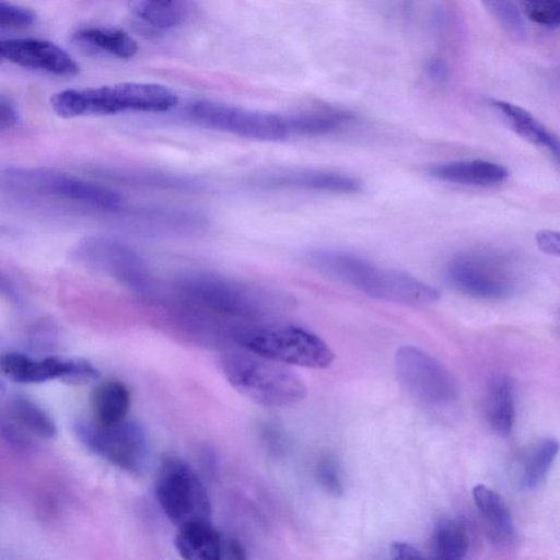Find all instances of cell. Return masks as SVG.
<instances>
[{"mask_svg": "<svg viewBox=\"0 0 560 560\" xmlns=\"http://www.w3.org/2000/svg\"><path fill=\"white\" fill-rule=\"evenodd\" d=\"M72 39L89 48L120 59L132 58L138 51L136 40L126 32L117 28H81L73 34Z\"/></svg>", "mask_w": 560, "mask_h": 560, "instance_id": "cell-22", "label": "cell"}, {"mask_svg": "<svg viewBox=\"0 0 560 560\" xmlns=\"http://www.w3.org/2000/svg\"><path fill=\"white\" fill-rule=\"evenodd\" d=\"M390 558L393 559H420L423 558L422 553L415 546L396 541L389 548Z\"/></svg>", "mask_w": 560, "mask_h": 560, "instance_id": "cell-35", "label": "cell"}, {"mask_svg": "<svg viewBox=\"0 0 560 560\" xmlns=\"http://www.w3.org/2000/svg\"><path fill=\"white\" fill-rule=\"evenodd\" d=\"M0 59L20 67L45 71L59 77H73L79 72L75 60L54 43L36 38L0 40Z\"/></svg>", "mask_w": 560, "mask_h": 560, "instance_id": "cell-14", "label": "cell"}, {"mask_svg": "<svg viewBox=\"0 0 560 560\" xmlns=\"http://www.w3.org/2000/svg\"><path fill=\"white\" fill-rule=\"evenodd\" d=\"M486 418L497 434L510 435L514 423V395L512 382L504 374L493 376L488 384Z\"/></svg>", "mask_w": 560, "mask_h": 560, "instance_id": "cell-19", "label": "cell"}, {"mask_svg": "<svg viewBox=\"0 0 560 560\" xmlns=\"http://www.w3.org/2000/svg\"><path fill=\"white\" fill-rule=\"evenodd\" d=\"M287 119L291 133L317 136L342 128L352 117L345 110L320 107L302 112Z\"/></svg>", "mask_w": 560, "mask_h": 560, "instance_id": "cell-24", "label": "cell"}, {"mask_svg": "<svg viewBox=\"0 0 560 560\" xmlns=\"http://www.w3.org/2000/svg\"><path fill=\"white\" fill-rule=\"evenodd\" d=\"M0 435L9 444L20 450H30L35 438L23 429L9 412H0Z\"/></svg>", "mask_w": 560, "mask_h": 560, "instance_id": "cell-30", "label": "cell"}, {"mask_svg": "<svg viewBox=\"0 0 560 560\" xmlns=\"http://www.w3.org/2000/svg\"><path fill=\"white\" fill-rule=\"evenodd\" d=\"M35 20L36 14L32 10L0 0V27L25 28Z\"/></svg>", "mask_w": 560, "mask_h": 560, "instance_id": "cell-31", "label": "cell"}, {"mask_svg": "<svg viewBox=\"0 0 560 560\" xmlns=\"http://www.w3.org/2000/svg\"><path fill=\"white\" fill-rule=\"evenodd\" d=\"M93 419L104 424H113L127 417L130 407V393L120 381L101 383L92 393Z\"/></svg>", "mask_w": 560, "mask_h": 560, "instance_id": "cell-21", "label": "cell"}, {"mask_svg": "<svg viewBox=\"0 0 560 560\" xmlns=\"http://www.w3.org/2000/svg\"><path fill=\"white\" fill-rule=\"evenodd\" d=\"M80 443L94 455L130 472L142 469L149 451L143 427L132 419L104 424L93 418L79 419L73 427Z\"/></svg>", "mask_w": 560, "mask_h": 560, "instance_id": "cell-7", "label": "cell"}, {"mask_svg": "<svg viewBox=\"0 0 560 560\" xmlns=\"http://www.w3.org/2000/svg\"><path fill=\"white\" fill-rule=\"evenodd\" d=\"M177 104L176 94L153 83L124 82L91 89H69L54 94L50 105L62 118L105 116L124 112L161 113Z\"/></svg>", "mask_w": 560, "mask_h": 560, "instance_id": "cell-2", "label": "cell"}, {"mask_svg": "<svg viewBox=\"0 0 560 560\" xmlns=\"http://www.w3.org/2000/svg\"><path fill=\"white\" fill-rule=\"evenodd\" d=\"M8 412L35 439L50 440L57 434V427L50 415L28 397L15 396Z\"/></svg>", "mask_w": 560, "mask_h": 560, "instance_id": "cell-26", "label": "cell"}, {"mask_svg": "<svg viewBox=\"0 0 560 560\" xmlns=\"http://www.w3.org/2000/svg\"><path fill=\"white\" fill-rule=\"evenodd\" d=\"M311 265L326 276L349 284L375 299L408 305L431 304L440 292L398 270L384 269L342 252L319 250L308 257Z\"/></svg>", "mask_w": 560, "mask_h": 560, "instance_id": "cell-1", "label": "cell"}, {"mask_svg": "<svg viewBox=\"0 0 560 560\" xmlns=\"http://www.w3.org/2000/svg\"><path fill=\"white\" fill-rule=\"evenodd\" d=\"M525 15L538 25L558 27L560 0H520Z\"/></svg>", "mask_w": 560, "mask_h": 560, "instance_id": "cell-29", "label": "cell"}, {"mask_svg": "<svg viewBox=\"0 0 560 560\" xmlns=\"http://www.w3.org/2000/svg\"><path fill=\"white\" fill-rule=\"evenodd\" d=\"M429 74L435 80H444L446 78V68L440 61H432L428 67Z\"/></svg>", "mask_w": 560, "mask_h": 560, "instance_id": "cell-38", "label": "cell"}, {"mask_svg": "<svg viewBox=\"0 0 560 560\" xmlns=\"http://www.w3.org/2000/svg\"><path fill=\"white\" fill-rule=\"evenodd\" d=\"M70 256L78 264L107 275L133 291L150 289L149 270L137 252L120 241L89 236L72 247Z\"/></svg>", "mask_w": 560, "mask_h": 560, "instance_id": "cell-11", "label": "cell"}, {"mask_svg": "<svg viewBox=\"0 0 560 560\" xmlns=\"http://www.w3.org/2000/svg\"><path fill=\"white\" fill-rule=\"evenodd\" d=\"M395 373L402 389L422 405L441 408L458 399L459 386L452 372L415 346L397 350Z\"/></svg>", "mask_w": 560, "mask_h": 560, "instance_id": "cell-9", "label": "cell"}, {"mask_svg": "<svg viewBox=\"0 0 560 560\" xmlns=\"http://www.w3.org/2000/svg\"><path fill=\"white\" fill-rule=\"evenodd\" d=\"M223 535L211 521L192 522L180 527L174 538V546L184 559H222Z\"/></svg>", "mask_w": 560, "mask_h": 560, "instance_id": "cell-16", "label": "cell"}, {"mask_svg": "<svg viewBox=\"0 0 560 560\" xmlns=\"http://www.w3.org/2000/svg\"><path fill=\"white\" fill-rule=\"evenodd\" d=\"M430 173L441 180L469 186H495L509 176L504 166L483 160L443 163L433 166Z\"/></svg>", "mask_w": 560, "mask_h": 560, "instance_id": "cell-17", "label": "cell"}, {"mask_svg": "<svg viewBox=\"0 0 560 560\" xmlns=\"http://www.w3.org/2000/svg\"><path fill=\"white\" fill-rule=\"evenodd\" d=\"M188 115L200 126L248 139L279 141L291 135L287 118L213 101L194 102Z\"/></svg>", "mask_w": 560, "mask_h": 560, "instance_id": "cell-10", "label": "cell"}, {"mask_svg": "<svg viewBox=\"0 0 560 560\" xmlns=\"http://www.w3.org/2000/svg\"><path fill=\"white\" fill-rule=\"evenodd\" d=\"M317 479L323 489L334 497L342 494L343 486L340 469L335 458L323 457L317 466Z\"/></svg>", "mask_w": 560, "mask_h": 560, "instance_id": "cell-32", "label": "cell"}, {"mask_svg": "<svg viewBox=\"0 0 560 560\" xmlns=\"http://www.w3.org/2000/svg\"><path fill=\"white\" fill-rule=\"evenodd\" d=\"M447 283L467 295L485 300H504L518 289L515 264L494 252L476 250L455 256L445 267Z\"/></svg>", "mask_w": 560, "mask_h": 560, "instance_id": "cell-5", "label": "cell"}, {"mask_svg": "<svg viewBox=\"0 0 560 560\" xmlns=\"http://www.w3.org/2000/svg\"><path fill=\"white\" fill-rule=\"evenodd\" d=\"M277 185L299 187L332 192H355L360 183L352 177L339 173L305 171L296 172L272 179Z\"/></svg>", "mask_w": 560, "mask_h": 560, "instance_id": "cell-25", "label": "cell"}, {"mask_svg": "<svg viewBox=\"0 0 560 560\" xmlns=\"http://www.w3.org/2000/svg\"><path fill=\"white\" fill-rule=\"evenodd\" d=\"M245 549L234 538L224 537L222 544V559H245Z\"/></svg>", "mask_w": 560, "mask_h": 560, "instance_id": "cell-36", "label": "cell"}, {"mask_svg": "<svg viewBox=\"0 0 560 560\" xmlns=\"http://www.w3.org/2000/svg\"><path fill=\"white\" fill-rule=\"evenodd\" d=\"M504 32L515 40L525 36L522 14L512 0H480Z\"/></svg>", "mask_w": 560, "mask_h": 560, "instance_id": "cell-28", "label": "cell"}, {"mask_svg": "<svg viewBox=\"0 0 560 560\" xmlns=\"http://www.w3.org/2000/svg\"><path fill=\"white\" fill-rule=\"evenodd\" d=\"M559 442L553 438L538 441L525 455L518 476L523 490H534L545 480L557 457Z\"/></svg>", "mask_w": 560, "mask_h": 560, "instance_id": "cell-23", "label": "cell"}, {"mask_svg": "<svg viewBox=\"0 0 560 560\" xmlns=\"http://www.w3.org/2000/svg\"><path fill=\"white\" fill-rule=\"evenodd\" d=\"M0 296L12 302H19L20 296L14 283L0 270Z\"/></svg>", "mask_w": 560, "mask_h": 560, "instance_id": "cell-37", "label": "cell"}, {"mask_svg": "<svg viewBox=\"0 0 560 560\" xmlns=\"http://www.w3.org/2000/svg\"><path fill=\"white\" fill-rule=\"evenodd\" d=\"M0 373L22 384L44 383L51 380L84 384L100 376L98 370L82 358L52 355L36 359L21 352L0 354Z\"/></svg>", "mask_w": 560, "mask_h": 560, "instance_id": "cell-12", "label": "cell"}, {"mask_svg": "<svg viewBox=\"0 0 560 560\" xmlns=\"http://www.w3.org/2000/svg\"><path fill=\"white\" fill-rule=\"evenodd\" d=\"M491 103L515 133L533 144L548 149L558 159L559 143L556 136L530 113L509 102L492 100Z\"/></svg>", "mask_w": 560, "mask_h": 560, "instance_id": "cell-18", "label": "cell"}, {"mask_svg": "<svg viewBox=\"0 0 560 560\" xmlns=\"http://www.w3.org/2000/svg\"><path fill=\"white\" fill-rule=\"evenodd\" d=\"M19 121L15 103L9 96L0 93V132L14 127Z\"/></svg>", "mask_w": 560, "mask_h": 560, "instance_id": "cell-33", "label": "cell"}, {"mask_svg": "<svg viewBox=\"0 0 560 560\" xmlns=\"http://www.w3.org/2000/svg\"><path fill=\"white\" fill-rule=\"evenodd\" d=\"M155 497L165 516L176 527L211 521L207 489L190 465L179 457L168 456L160 465Z\"/></svg>", "mask_w": 560, "mask_h": 560, "instance_id": "cell-6", "label": "cell"}, {"mask_svg": "<svg viewBox=\"0 0 560 560\" xmlns=\"http://www.w3.org/2000/svg\"><path fill=\"white\" fill-rule=\"evenodd\" d=\"M176 287L186 300L213 311L243 315L255 308L250 288L213 273H187Z\"/></svg>", "mask_w": 560, "mask_h": 560, "instance_id": "cell-13", "label": "cell"}, {"mask_svg": "<svg viewBox=\"0 0 560 560\" xmlns=\"http://www.w3.org/2000/svg\"><path fill=\"white\" fill-rule=\"evenodd\" d=\"M242 345L254 354L287 365L326 369L335 360L332 350L322 338L295 326L246 332Z\"/></svg>", "mask_w": 560, "mask_h": 560, "instance_id": "cell-8", "label": "cell"}, {"mask_svg": "<svg viewBox=\"0 0 560 560\" xmlns=\"http://www.w3.org/2000/svg\"><path fill=\"white\" fill-rule=\"evenodd\" d=\"M135 16L159 28L176 25L183 9L178 0H129Z\"/></svg>", "mask_w": 560, "mask_h": 560, "instance_id": "cell-27", "label": "cell"}, {"mask_svg": "<svg viewBox=\"0 0 560 560\" xmlns=\"http://www.w3.org/2000/svg\"><path fill=\"white\" fill-rule=\"evenodd\" d=\"M222 371L237 393L266 407H290L303 400L307 393L295 372L252 352L226 354Z\"/></svg>", "mask_w": 560, "mask_h": 560, "instance_id": "cell-3", "label": "cell"}, {"mask_svg": "<svg viewBox=\"0 0 560 560\" xmlns=\"http://www.w3.org/2000/svg\"><path fill=\"white\" fill-rule=\"evenodd\" d=\"M0 189L74 201L104 211H117L121 196L103 185L45 167L0 165Z\"/></svg>", "mask_w": 560, "mask_h": 560, "instance_id": "cell-4", "label": "cell"}, {"mask_svg": "<svg viewBox=\"0 0 560 560\" xmlns=\"http://www.w3.org/2000/svg\"><path fill=\"white\" fill-rule=\"evenodd\" d=\"M472 497L490 541L498 547L511 545L515 538V528L502 497L485 485L475 486Z\"/></svg>", "mask_w": 560, "mask_h": 560, "instance_id": "cell-15", "label": "cell"}, {"mask_svg": "<svg viewBox=\"0 0 560 560\" xmlns=\"http://www.w3.org/2000/svg\"><path fill=\"white\" fill-rule=\"evenodd\" d=\"M469 547V532L463 520L445 516L436 521L430 542L434 558L459 560L467 556Z\"/></svg>", "mask_w": 560, "mask_h": 560, "instance_id": "cell-20", "label": "cell"}, {"mask_svg": "<svg viewBox=\"0 0 560 560\" xmlns=\"http://www.w3.org/2000/svg\"><path fill=\"white\" fill-rule=\"evenodd\" d=\"M536 243L538 248L548 255L558 256L560 253V237L556 231H539L536 234Z\"/></svg>", "mask_w": 560, "mask_h": 560, "instance_id": "cell-34", "label": "cell"}]
</instances>
